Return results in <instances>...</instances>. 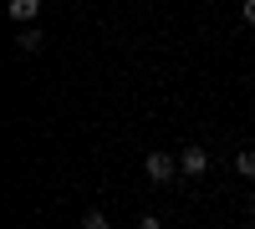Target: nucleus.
Here are the masks:
<instances>
[{
    "label": "nucleus",
    "mask_w": 255,
    "mask_h": 229,
    "mask_svg": "<svg viewBox=\"0 0 255 229\" xmlns=\"http://www.w3.org/2000/svg\"><path fill=\"white\" fill-rule=\"evenodd\" d=\"M143 173L153 178V183H168V178H179V158H168V153H158V148H153V153L143 158Z\"/></svg>",
    "instance_id": "1"
},
{
    "label": "nucleus",
    "mask_w": 255,
    "mask_h": 229,
    "mask_svg": "<svg viewBox=\"0 0 255 229\" xmlns=\"http://www.w3.org/2000/svg\"><path fill=\"white\" fill-rule=\"evenodd\" d=\"M204 168H209V153L199 148V143H189V148L179 153V173L184 178H204Z\"/></svg>",
    "instance_id": "2"
},
{
    "label": "nucleus",
    "mask_w": 255,
    "mask_h": 229,
    "mask_svg": "<svg viewBox=\"0 0 255 229\" xmlns=\"http://www.w3.org/2000/svg\"><path fill=\"white\" fill-rule=\"evenodd\" d=\"M10 20H20V26H36V15H41V0H10Z\"/></svg>",
    "instance_id": "3"
},
{
    "label": "nucleus",
    "mask_w": 255,
    "mask_h": 229,
    "mask_svg": "<svg viewBox=\"0 0 255 229\" xmlns=\"http://www.w3.org/2000/svg\"><path fill=\"white\" fill-rule=\"evenodd\" d=\"M15 51H20V56H36V51H41V31H36V26H26V31L15 36Z\"/></svg>",
    "instance_id": "4"
},
{
    "label": "nucleus",
    "mask_w": 255,
    "mask_h": 229,
    "mask_svg": "<svg viewBox=\"0 0 255 229\" xmlns=\"http://www.w3.org/2000/svg\"><path fill=\"white\" fill-rule=\"evenodd\" d=\"M82 229H113V219L102 209H87V214H82Z\"/></svg>",
    "instance_id": "5"
},
{
    "label": "nucleus",
    "mask_w": 255,
    "mask_h": 229,
    "mask_svg": "<svg viewBox=\"0 0 255 229\" xmlns=\"http://www.w3.org/2000/svg\"><path fill=\"white\" fill-rule=\"evenodd\" d=\"M235 173H240V178H255V153H250V148L235 153Z\"/></svg>",
    "instance_id": "6"
},
{
    "label": "nucleus",
    "mask_w": 255,
    "mask_h": 229,
    "mask_svg": "<svg viewBox=\"0 0 255 229\" xmlns=\"http://www.w3.org/2000/svg\"><path fill=\"white\" fill-rule=\"evenodd\" d=\"M240 20H245V26H255V0H240Z\"/></svg>",
    "instance_id": "7"
},
{
    "label": "nucleus",
    "mask_w": 255,
    "mask_h": 229,
    "mask_svg": "<svg viewBox=\"0 0 255 229\" xmlns=\"http://www.w3.org/2000/svg\"><path fill=\"white\" fill-rule=\"evenodd\" d=\"M138 229H163V219H153V214H143V219H138Z\"/></svg>",
    "instance_id": "8"
},
{
    "label": "nucleus",
    "mask_w": 255,
    "mask_h": 229,
    "mask_svg": "<svg viewBox=\"0 0 255 229\" xmlns=\"http://www.w3.org/2000/svg\"><path fill=\"white\" fill-rule=\"evenodd\" d=\"M250 214H255V194H250Z\"/></svg>",
    "instance_id": "9"
}]
</instances>
